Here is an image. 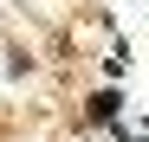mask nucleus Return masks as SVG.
I'll use <instances>...</instances> for the list:
<instances>
[]
</instances>
